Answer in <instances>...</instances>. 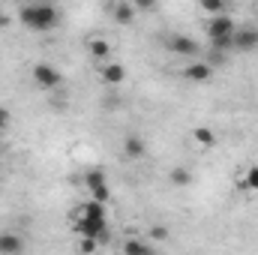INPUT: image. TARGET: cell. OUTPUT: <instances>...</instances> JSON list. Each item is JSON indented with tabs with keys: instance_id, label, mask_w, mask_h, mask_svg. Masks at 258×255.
<instances>
[{
	"instance_id": "cell-1",
	"label": "cell",
	"mask_w": 258,
	"mask_h": 255,
	"mask_svg": "<svg viewBox=\"0 0 258 255\" xmlns=\"http://www.w3.org/2000/svg\"><path fill=\"white\" fill-rule=\"evenodd\" d=\"M18 18L27 30H36V33L60 27V9L48 6V3H27V6L18 9Z\"/></svg>"
},
{
	"instance_id": "cell-2",
	"label": "cell",
	"mask_w": 258,
	"mask_h": 255,
	"mask_svg": "<svg viewBox=\"0 0 258 255\" xmlns=\"http://www.w3.org/2000/svg\"><path fill=\"white\" fill-rule=\"evenodd\" d=\"M165 48L171 51V54H180V57H192V60H201V42L192 39V36H186V33H171L168 39H165Z\"/></svg>"
},
{
	"instance_id": "cell-3",
	"label": "cell",
	"mask_w": 258,
	"mask_h": 255,
	"mask_svg": "<svg viewBox=\"0 0 258 255\" xmlns=\"http://www.w3.org/2000/svg\"><path fill=\"white\" fill-rule=\"evenodd\" d=\"M30 78H33V84L39 90H57L63 84V75L57 72V66H51V63H33Z\"/></svg>"
},
{
	"instance_id": "cell-4",
	"label": "cell",
	"mask_w": 258,
	"mask_h": 255,
	"mask_svg": "<svg viewBox=\"0 0 258 255\" xmlns=\"http://www.w3.org/2000/svg\"><path fill=\"white\" fill-rule=\"evenodd\" d=\"M72 219L75 222H105L108 219V204H99V201H81L75 210H72Z\"/></svg>"
},
{
	"instance_id": "cell-5",
	"label": "cell",
	"mask_w": 258,
	"mask_h": 255,
	"mask_svg": "<svg viewBox=\"0 0 258 255\" xmlns=\"http://www.w3.org/2000/svg\"><path fill=\"white\" fill-rule=\"evenodd\" d=\"M231 51H258V27L255 24H237L234 39H231Z\"/></svg>"
},
{
	"instance_id": "cell-6",
	"label": "cell",
	"mask_w": 258,
	"mask_h": 255,
	"mask_svg": "<svg viewBox=\"0 0 258 255\" xmlns=\"http://www.w3.org/2000/svg\"><path fill=\"white\" fill-rule=\"evenodd\" d=\"M75 231H78L81 237L96 240L99 246H105V243L111 240V228H108V222H75Z\"/></svg>"
},
{
	"instance_id": "cell-7",
	"label": "cell",
	"mask_w": 258,
	"mask_h": 255,
	"mask_svg": "<svg viewBox=\"0 0 258 255\" xmlns=\"http://www.w3.org/2000/svg\"><path fill=\"white\" fill-rule=\"evenodd\" d=\"M99 81H102L105 87H120V84L126 81V69H123V63H114V60L99 63Z\"/></svg>"
},
{
	"instance_id": "cell-8",
	"label": "cell",
	"mask_w": 258,
	"mask_h": 255,
	"mask_svg": "<svg viewBox=\"0 0 258 255\" xmlns=\"http://www.w3.org/2000/svg\"><path fill=\"white\" fill-rule=\"evenodd\" d=\"M213 72H216V69H210L204 60H192V63L183 66V72H180V75H183L186 81H192V84H204V81H210V78H213Z\"/></svg>"
},
{
	"instance_id": "cell-9",
	"label": "cell",
	"mask_w": 258,
	"mask_h": 255,
	"mask_svg": "<svg viewBox=\"0 0 258 255\" xmlns=\"http://www.w3.org/2000/svg\"><path fill=\"white\" fill-rule=\"evenodd\" d=\"M87 51H90L93 60L108 63V57H111V39H105V36H90V39H87Z\"/></svg>"
},
{
	"instance_id": "cell-10",
	"label": "cell",
	"mask_w": 258,
	"mask_h": 255,
	"mask_svg": "<svg viewBox=\"0 0 258 255\" xmlns=\"http://www.w3.org/2000/svg\"><path fill=\"white\" fill-rule=\"evenodd\" d=\"M24 252V237L15 231H0V255H21Z\"/></svg>"
},
{
	"instance_id": "cell-11",
	"label": "cell",
	"mask_w": 258,
	"mask_h": 255,
	"mask_svg": "<svg viewBox=\"0 0 258 255\" xmlns=\"http://www.w3.org/2000/svg\"><path fill=\"white\" fill-rule=\"evenodd\" d=\"M144 153H147V144H144L141 135H126L123 138V156L126 159H141Z\"/></svg>"
},
{
	"instance_id": "cell-12",
	"label": "cell",
	"mask_w": 258,
	"mask_h": 255,
	"mask_svg": "<svg viewBox=\"0 0 258 255\" xmlns=\"http://www.w3.org/2000/svg\"><path fill=\"white\" fill-rule=\"evenodd\" d=\"M135 12H138V9H135V3H129V0H120V3L111 6V15H114L117 24H129V21L135 18Z\"/></svg>"
},
{
	"instance_id": "cell-13",
	"label": "cell",
	"mask_w": 258,
	"mask_h": 255,
	"mask_svg": "<svg viewBox=\"0 0 258 255\" xmlns=\"http://www.w3.org/2000/svg\"><path fill=\"white\" fill-rule=\"evenodd\" d=\"M81 183H84L87 192H90V189H99V186H108V177H105L102 168H87L84 177H81Z\"/></svg>"
},
{
	"instance_id": "cell-14",
	"label": "cell",
	"mask_w": 258,
	"mask_h": 255,
	"mask_svg": "<svg viewBox=\"0 0 258 255\" xmlns=\"http://www.w3.org/2000/svg\"><path fill=\"white\" fill-rule=\"evenodd\" d=\"M192 141L198 147H204V150H210V147H216V132L210 126H195L192 129Z\"/></svg>"
},
{
	"instance_id": "cell-15",
	"label": "cell",
	"mask_w": 258,
	"mask_h": 255,
	"mask_svg": "<svg viewBox=\"0 0 258 255\" xmlns=\"http://www.w3.org/2000/svg\"><path fill=\"white\" fill-rule=\"evenodd\" d=\"M168 180H171V186L186 189V186L192 183V171H189L186 165H177V168H171V171H168Z\"/></svg>"
},
{
	"instance_id": "cell-16",
	"label": "cell",
	"mask_w": 258,
	"mask_h": 255,
	"mask_svg": "<svg viewBox=\"0 0 258 255\" xmlns=\"http://www.w3.org/2000/svg\"><path fill=\"white\" fill-rule=\"evenodd\" d=\"M120 249H123V255H156L147 243H144V240H135V237H132V240H123V246H120Z\"/></svg>"
},
{
	"instance_id": "cell-17",
	"label": "cell",
	"mask_w": 258,
	"mask_h": 255,
	"mask_svg": "<svg viewBox=\"0 0 258 255\" xmlns=\"http://www.w3.org/2000/svg\"><path fill=\"white\" fill-rule=\"evenodd\" d=\"M201 12H207L210 18H216V15H228V6L219 3V0H204L201 3Z\"/></svg>"
},
{
	"instance_id": "cell-18",
	"label": "cell",
	"mask_w": 258,
	"mask_h": 255,
	"mask_svg": "<svg viewBox=\"0 0 258 255\" xmlns=\"http://www.w3.org/2000/svg\"><path fill=\"white\" fill-rule=\"evenodd\" d=\"M243 189L246 192H258V165H249L243 174Z\"/></svg>"
},
{
	"instance_id": "cell-19",
	"label": "cell",
	"mask_w": 258,
	"mask_h": 255,
	"mask_svg": "<svg viewBox=\"0 0 258 255\" xmlns=\"http://www.w3.org/2000/svg\"><path fill=\"white\" fill-rule=\"evenodd\" d=\"M96 249H99V243H96V240H90V237H81V240L75 243V252H78V255H93Z\"/></svg>"
},
{
	"instance_id": "cell-20",
	"label": "cell",
	"mask_w": 258,
	"mask_h": 255,
	"mask_svg": "<svg viewBox=\"0 0 258 255\" xmlns=\"http://www.w3.org/2000/svg\"><path fill=\"white\" fill-rule=\"evenodd\" d=\"M111 198V189L108 186H99V189H90V201H99V204H108Z\"/></svg>"
},
{
	"instance_id": "cell-21",
	"label": "cell",
	"mask_w": 258,
	"mask_h": 255,
	"mask_svg": "<svg viewBox=\"0 0 258 255\" xmlns=\"http://www.w3.org/2000/svg\"><path fill=\"white\" fill-rule=\"evenodd\" d=\"M150 240H168V228L165 225H153L150 228Z\"/></svg>"
},
{
	"instance_id": "cell-22",
	"label": "cell",
	"mask_w": 258,
	"mask_h": 255,
	"mask_svg": "<svg viewBox=\"0 0 258 255\" xmlns=\"http://www.w3.org/2000/svg\"><path fill=\"white\" fill-rule=\"evenodd\" d=\"M6 120H9V114H6V111H3V108H0V129L6 126Z\"/></svg>"
},
{
	"instance_id": "cell-23",
	"label": "cell",
	"mask_w": 258,
	"mask_h": 255,
	"mask_svg": "<svg viewBox=\"0 0 258 255\" xmlns=\"http://www.w3.org/2000/svg\"><path fill=\"white\" fill-rule=\"evenodd\" d=\"M3 24H6V15H3V12H0V27H3Z\"/></svg>"
}]
</instances>
